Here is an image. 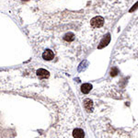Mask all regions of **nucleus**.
<instances>
[{"mask_svg":"<svg viewBox=\"0 0 138 138\" xmlns=\"http://www.w3.org/2000/svg\"><path fill=\"white\" fill-rule=\"evenodd\" d=\"M42 57H43V59L44 60H52L54 59V53H53V51H51V50H46V51L43 53V54H42Z\"/></svg>","mask_w":138,"mask_h":138,"instance_id":"f03ea898","label":"nucleus"},{"mask_svg":"<svg viewBox=\"0 0 138 138\" xmlns=\"http://www.w3.org/2000/svg\"><path fill=\"white\" fill-rule=\"evenodd\" d=\"M74 37H75V35H74L73 33H71V32H69V33H67L66 35H65V41H68V42H70V41L74 40Z\"/></svg>","mask_w":138,"mask_h":138,"instance_id":"423d86ee","label":"nucleus"},{"mask_svg":"<svg viewBox=\"0 0 138 138\" xmlns=\"http://www.w3.org/2000/svg\"><path fill=\"white\" fill-rule=\"evenodd\" d=\"M37 75L41 78H46V77L49 76V72L46 71L45 69H39V70L37 71Z\"/></svg>","mask_w":138,"mask_h":138,"instance_id":"7ed1b4c3","label":"nucleus"},{"mask_svg":"<svg viewBox=\"0 0 138 138\" xmlns=\"http://www.w3.org/2000/svg\"><path fill=\"white\" fill-rule=\"evenodd\" d=\"M91 88H92V86L90 84H84V85H82V87H81V91L83 92L84 94H87L88 92H89L90 90H91Z\"/></svg>","mask_w":138,"mask_h":138,"instance_id":"20e7f679","label":"nucleus"},{"mask_svg":"<svg viewBox=\"0 0 138 138\" xmlns=\"http://www.w3.org/2000/svg\"><path fill=\"white\" fill-rule=\"evenodd\" d=\"M103 23H104V19L102 17H99V16L93 18L90 21V24L93 28H99L103 25Z\"/></svg>","mask_w":138,"mask_h":138,"instance_id":"f257e3e1","label":"nucleus"},{"mask_svg":"<svg viewBox=\"0 0 138 138\" xmlns=\"http://www.w3.org/2000/svg\"><path fill=\"white\" fill-rule=\"evenodd\" d=\"M23 1H28V0H23Z\"/></svg>","mask_w":138,"mask_h":138,"instance_id":"0eeeda50","label":"nucleus"},{"mask_svg":"<svg viewBox=\"0 0 138 138\" xmlns=\"http://www.w3.org/2000/svg\"><path fill=\"white\" fill-rule=\"evenodd\" d=\"M110 34H108L107 36L105 37L104 39L102 40L101 42H100V45L99 46V48H102V47H104V46H106V45L110 42Z\"/></svg>","mask_w":138,"mask_h":138,"instance_id":"39448f33","label":"nucleus"}]
</instances>
